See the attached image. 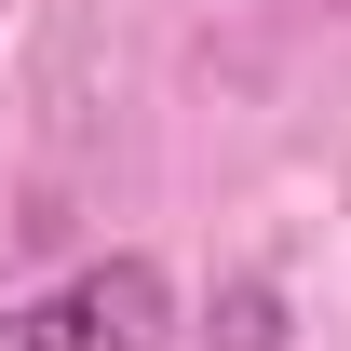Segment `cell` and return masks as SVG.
<instances>
[{
	"mask_svg": "<svg viewBox=\"0 0 351 351\" xmlns=\"http://www.w3.org/2000/svg\"><path fill=\"white\" fill-rule=\"evenodd\" d=\"M162 338H176V270L135 243L0 311V351H162Z\"/></svg>",
	"mask_w": 351,
	"mask_h": 351,
	"instance_id": "6da1fadb",
	"label": "cell"
},
{
	"mask_svg": "<svg viewBox=\"0 0 351 351\" xmlns=\"http://www.w3.org/2000/svg\"><path fill=\"white\" fill-rule=\"evenodd\" d=\"M217 351H284V284H257V270H243V284L217 298Z\"/></svg>",
	"mask_w": 351,
	"mask_h": 351,
	"instance_id": "7a4b0ae2",
	"label": "cell"
}]
</instances>
